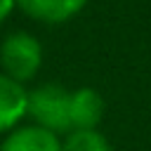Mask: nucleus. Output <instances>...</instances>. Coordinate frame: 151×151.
<instances>
[{"label":"nucleus","instance_id":"nucleus-6","mask_svg":"<svg viewBox=\"0 0 151 151\" xmlns=\"http://www.w3.org/2000/svg\"><path fill=\"white\" fill-rule=\"evenodd\" d=\"M87 0H17V7L40 24H64L85 9Z\"/></svg>","mask_w":151,"mask_h":151},{"label":"nucleus","instance_id":"nucleus-3","mask_svg":"<svg viewBox=\"0 0 151 151\" xmlns=\"http://www.w3.org/2000/svg\"><path fill=\"white\" fill-rule=\"evenodd\" d=\"M104 113H106V101L99 90L90 85L71 90V104H68L71 132L73 130H99Z\"/></svg>","mask_w":151,"mask_h":151},{"label":"nucleus","instance_id":"nucleus-2","mask_svg":"<svg viewBox=\"0 0 151 151\" xmlns=\"http://www.w3.org/2000/svg\"><path fill=\"white\" fill-rule=\"evenodd\" d=\"M71 90L59 83H40L28 90V118L35 125H42L57 134L71 132L68 118Z\"/></svg>","mask_w":151,"mask_h":151},{"label":"nucleus","instance_id":"nucleus-5","mask_svg":"<svg viewBox=\"0 0 151 151\" xmlns=\"http://www.w3.org/2000/svg\"><path fill=\"white\" fill-rule=\"evenodd\" d=\"M28 118V87L0 71V134L12 132Z\"/></svg>","mask_w":151,"mask_h":151},{"label":"nucleus","instance_id":"nucleus-1","mask_svg":"<svg viewBox=\"0 0 151 151\" xmlns=\"http://www.w3.org/2000/svg\"><path fill=\"white\" fill-rule=\"evenodd\" d=\"M42 59V42L28 31H14L0 42V71L21 85L38 76Z\"/></svg>","mask_w":151,"mask_h":151},{"label":"nucleus","instance_id":"nucleus-8","mask_svg":"<svg viewBox=\"0 0 151 151\" xmlns=\"http://www.w3.org/2000/svg\"><path fill=\"white\" fill-rule=\"evenodd\" d=\"M14 9H17V0H0V24L7 21Z\"/></svg>","mask_w":151,"mask_h":151},{"label":"nucleus","instance_id":"nucleus-4","mask_svg":"<svg viewBox=\"0 0 151 151\" xmlns=\"http://www.w3.org/2000/svg\"><path fill=\"white\" fill-rule=\"evenodd\" d=\"M64 137L35 125V123H21L12 132H7L0 142V151H61Z\"/></svg>","mask_w":151,"mask_h":151},{"label":"nucleus","instance_id":"nucleus-7","mask_svg":"<svg viewBox=\"0 0 151 151\" xmlns=\"http://www.w3.org/2000/svg\"><path fill=\"white\" fill-rule=\"evenodd\" d=\"M61 151H113L106 134L99 130H73L64 137Z\"/></svg>","mask_w":151,"mask_h":151}]
</instances>
